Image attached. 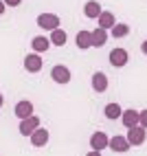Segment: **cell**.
Here are the masks:
<instances>
[{
  "label": "cell",
  "mask_w": 147,
  "mask_h": 156,
  "mask_svg": "<svg viewBox=\"0 0 147 156\" xmlns=\"http://www.w3.org/2000/svg\"><path fill=\"white\" fill-rule=\"evenodd\" d=\"M37 24L42 29H46V31H55V29H59V18L55 13H40L37 16Z\"/></svg>",
  "instance_id": "obj_1"
},
{
  "label": "cell",
  "mask_w": 147,
  "mask_h": 156,
  "mask_svg": "<svg viewBox=\"0 0 147 156\" xmlns=\"http://www.w3.org/2000/svg\"><path fill=\"white\" fill-rule=\"evenodd\" d=\"M75 42H77V46H79L81 51L90 48V46H92V31H79L77 37H75Z\"/></svg>",
  "instance_id": "obj_14"
},
{
  "label": "cell",
  "mask_w": 147,
  "mask_h": 156,
  "mask_svg": "<svg viewBox=\"0 0 147 156\" xmlns=\"http://www.w3.org/2000/svg\"><path fill=\"white\" fill-rule=\"evenodd\" d=\"M31 143H33L35 147H44V145L48 143V132L44 128H37L33 134H31Z\"/></svg>",
  "instance_id": "obj_13"
},
{
  "label": "cell",
  "mask_w": 147,
  "mask_h": 156,
  "mask_svg": "<svg viewBox=\"0 0 147 156\" xmlns=\"http://www.w3.org/2000/svg\"><path fill=\"white\" fill-rule=\"evenodd\" d=\"M5 9H7V5H5V0H0V16L5 13Z\"/></svg>",
  "instance_id": "obj_23"
},
{
  "label": "cell",
  "mask_w": 147,
  "mask_h": 156,
  "mask_svg": "<svg viewBox=\"0 0 147 156\" xmlns=\"http://www.w3.org/2000/svg\"><path fill=\"white\" fill-rule=\"evenodd\" d=\"M110 31H112V37H125V35L130 33V27H128V24H121V22H117V24H114Z\"/></svg>",
  "instance_id": "obj_20"
},
{
  "label": "cell",
  "mask_w": 147,
  "mask_h": 156,
  "mask_svg": "<svg viewBox=\"0 0 147 156\" xmlns=\"http://www.w3.org/2000/svg\"><path fill=\"white\" fill-rule=\"evenodd\" d=\"M106 42H108V31L101 29V27H97V29L92 31V46L99 48V46H103Z\"/></svg>",
  "instance_id": "obj_17"
},
{
  "label": "cell",
  "mask_w": 147,
  "mask_h": 156,
  "mask_svg": "<svg viewBox=\"0 0 147 156\" xmlns=\"http://www.w3.org/2000/svg\"><path fill=\"white\" fill-rule=\"evenodd\" d=\"M2 101H5V99H2V95H0V108H2Z\"/></svg>",
  "instance_id": "obj_26"
},
{
  "label": "cell",
  "mask_w": 147,
  "mask_h": 156,
  "mask_svg": "<svg viewBox=\"0 0 147 156\" xmlns=\"http://www.w3.org/2000/svg\"><path fill=\"white\" fill-rule=\"evenodd\" d=\"M138 126H143V128L147 130V110L141 112V117H138Z\"/></svg>",
  "instance_id": "obj_21"
},
{
  "label": "cell",
  "mask_w": 147,
  "mask_h": 156,
  "mask_svg": "<svg viewBox=\"0 0 147 156\" xmlns=\"http://www.w3.org/2000/svg\"><path fill=\"white\" fill-rule=\"evenodd\" d=\"M121 114H123V110H121V106H119V103H108V106H106V117L108 119H121Z\"/></svg>",
  "instance_id": "obj_19"
},
{
  "label": "cell",
  "mask_w": 147,
  "mask_h": 156,
  "mask_svg": "<svg viewBox=\"0 0 147 156\" xmlns=\"http://www.w3.org/2000/svg\"><path fill=\"white\" fill-rule=\"evenodd\" d=\"M48 46H51V40H48V37L37 35V37L31 40V48H33V53H46Z\"/></svg>",
  "instance_id": "obj_12"
},
{
  "label": "cell",
  "mask_w": 147,
  "mask_h": 156,
  "mask_svg": "<svg viewBox=\"0 0 147 156\" xmlns=\"http://www.w3.org/2000/svg\"><path fill=\"white\" fill-rule=\"evenodd\" d=\"M51 44H55V46H64L66 44V33L61 29H55V31H51Z\"/></svg>",
  "instance_id": "obj_18"
},
{
  "label": "cell",
  "mask_w": 147,
  "mask_h": 156,
  "mask_svg": "<svg viewBox=\"0 0 147 156\" xmlns=\"http://www.w3.org/2000/svg\"><path fill=\"white\" fill-rule=\"evenodd\" d=\"M101 11H103V9H101V5L97 2V0H88L86 7H83V16H86V18H92V20H97V18L101 16Z\"/></svg>",
  "instance_id": "obj_11"
},
{
  "label": "cell",
  "mask_w": 147,
  "mask_h": 156,
  "mask_svg": "<svg viewBox=\"0 0 147 156\" xmlns=\"http://www.w3.org/2000/svg\"><path fill=\"white\" fill-rule=\"evenodd\" d=\"M92 88L97 90V92H106V90H108V77L103 75V73L97 70V73L92 75Z\"/></svg>",
  "instance_id": "obj_15"
},
{
  "label": "cell",
  "mask_w": 147,
  "mask_h": 156,
  "mask_svg": "<svg viewBox=\"0 0 147 156\" xmlns=\"http://www.w3.org/2000/svg\"><path fill=\"white\" fill-rule=\"evenodd\" d=\"M88 156H101V152H99V150H90Z\"/></svg>",
  "instance_id": "obj_25"
},
{
  "label": "cell",
  "mask_w": 147,
  "mask_h": 156,
  "mask_svg": "<svg viewBox=\"0 0 147 156\" xmlns=\"http://www.w3.org/2000/svg\"><path fill=\"white\" fill-rule=\"evenodd\" d=\"M20 2H22V0H5V5H7V7H18Z\"/></svg>",
  "instance_id": "obj_22"
},
{
  "label": "cell",
  "mask_w": 147,
  "mask_h": 156,
  "mask_svg": "<svg viewBox=\"0 0 147 156\" xmlns=\"http://www.w3.org/2000/svg\"><path fill=\"white\" fill-rule=\"evenodd\" d=\"M138 117H141V112H136L134 108H128V110H123L121 121H123V126L130 130V128H134V126H138Z\"/></svg>",
  "instance_id": "obj_8"
},
{
  "label": "cell",
  "mask_w": 147,
  "mask_h": 156,
  "mask_svg": "<svg viewBox=\"0 0 147 156\" xmlns=\"http://www.w3.org/2000/svg\"><path fill=\"white\" fill-rule=\"evenodd\" d=\"M37 128H40V119L35 117V114L20 121V134H22V136H31V134H33Z\"/></svg>",
  "instance_id": "obj_3"
},
{
  "label": "cell",
  "mask_w": 147,
  "mask_h": 156,
  "mask_svg": "<svg viewBox=\"0 0 147 156\" xmlns=\"http://www.w3.org/2000/svg\"><path fill=\"white\" fill-rule=\"evenodd\" d=\"M110 145V139H108V134L106 132H94L92 136H90V147L92 150H103V147H108Z\"/></svg>",
  "instance_id": "obj_9"
},
{
  "label": "cell",
  "mask_w": 147,
  "mask_h": 156,
  "mask_svg": "<svg viewBox=\"0 0 147 156\" xmlns=\"http://www.w3.org/2000/svg\"><path fill=\"white\" fill-rule=\"evenodd\" d=\"M128 59H130V55H128V51H125V48H114V51H110V64H112L114 68H123L125 64H128Z\"/></svg>",
  "instance_id": "obj_4"
},
{
  "label": "cell",
  "mask_w": 147,
  "mask_h": 156,
  "mask_svg": "<svg viewBox=\"0 0 147 156\" xmlns=\"http://www.w3.org/2000/svg\"><path fill=\"white\" fill-rule=\"evenodd\" d=\"M16 117L22 121L26 117H33V103L31 101H18V106H16Z\"/></svg>",
  "instance_id": "obj_10"
},
{
  "label": "cell",
  "mask_w": 147,
  "mask_h": 156,
  "mask_svg": "<svg viewBox=\"0 0 147 156\" xmlns=\"http://www.w3.org/2000/svg\"><path fill=\"white\" fill-rule=\"evenodd\" d=\"M145 139H147V130H145L143 126H134V128L128 130V141H130V145H143Z\"/></svg>",
  "instance_id": "obj_2"
},
{
  "label": "cell",
  "mask_w": 147,
  "mask_h": 156,
  "mask_svg": "<svg viewBox=\"0 0 147 156\" xmlns=\"http://www.w3.org/2000/svg\"><path fill=\"white\" fill-rule=\"evenodd\" d=\"M108 147H112V152H128L132 145H130V141H128V136H121V134H117V136H112L110 139V145Z\"/></svg>",
  "instance_id": "obj_7"
},
{
  "label": "cell",
  "mask_w": 147,
  "mask_h": 156,
  "mask_svg": "<svg viewBox=\"0 0 147 156\" xmlns=\"http://www.w3.org/2000/svg\"><path fill=\"white\" fill-rule=\"evenodd\" d=\"M42 55H37V53H31V55H26L24 57V68H26V73H40L42 70Z\"/></svg>",
  "instance_id": "obj_5"
},
{
  "label": "cell",
  "mask_w": 147,
  "mask_h": 156,
  "mask_svg": "<svg viewBox=\"0 0 147 156\" xmlns=\"http://www.w3.org/2000/svg\"><path fill=\"white\" fill-rule=\"evenodd\" d=\"M97 20H99V27L106 29V31H110L114 24H117V18H114L112 11H101V16H99Z\"/></svg>",
  "instance_id": "obj_16"
},
{
  "label": "cell",
  "mask_w": 147,
  "mask_h": 156,
  "mask_svg": "<svg viewBox=\"0 0 147 156\" xmlns=\"http://www.w3.org/2000/svg\"><path fill=\"white\" fill-rule=\"evenodd\" d=\"M51 77H53V81H57V84H68L70 81V70L66 66L57 64V66H53V70H51Z\"/></svg>",
  "instance_id": "obj_6"
},
{
  "label": "cell",
  "mask_w": 147,
  "mask_h": 156,
  "mask_svg": "<svg viewBox=\"0 0 147 156\" xmlns=\"http://www.w3.org/2000/svg\"><path fill=\"white\" fill-rule=\"evenodd\" d=\"M141 51H143V55H147V40H145V42L141 44Z\"/></svg>",
  "instance_id": "obj_24"
}]
</instances>
